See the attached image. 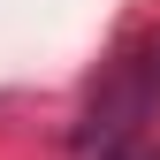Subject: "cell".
Instances as JSON below:
<instances>
[{
  "instance_id": "1",
  "label": "cell",
  "mask_w": 160,
  "mask_h": 160,
  "mask_svg": "<svg viewBox=\"0 0 160 160\" xmlns=\"http://www.w3.org/2000/svg\"><path fill=\"white\" fill-rule=\"evenodd\" d=\"M152 114H160V31L107 69V84H99L92 107H84L76 145H99V152H107V145H130L137 122H152Z\"/></svg>"
},
{
  "instance_id": "2",
  "label": "cell",
  "mask_w": 160,
  "mask_h": 160,
  "mask_svg": "<svg viewBox=\"0 0 160 160\" xmlns=\"http://www.w3.org/2000/svg\"><path fill=\"white\" fill-rule=\"evenodd\" d=\"M99 160H160V152H152V145H137V137H130V145H107Z\"/></svg>"
}]
</instances>
